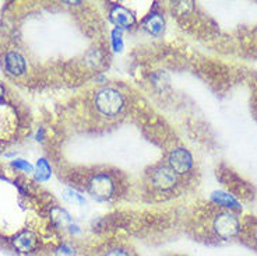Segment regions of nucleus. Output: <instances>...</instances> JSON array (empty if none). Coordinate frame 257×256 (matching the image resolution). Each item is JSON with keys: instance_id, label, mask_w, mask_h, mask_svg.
<instances>
[{"instance_id": "f3484780", "label": "nucleus", "mask_w": 257, "mask_h": 256, "mask_svg": "<svg viewBox=\"0 0 257 256\" xmlns=\"http://www.w3.org/2000/svg\"><path fill=\"white\" fill-rule=\"evenodd\" d=\"M105 256H130L127 250L122 249V248H115V249L108 250Z\"/></svg>"}, {"instance_id": "f257e3e1", "label": "nucleus", "mask_w": 257, "mask_h": 256, "mask_svg": "<svg viewBox=\"0 0 257 256\" xmlns=\"http://www.w3.org/2000/svg\"><path fill=\"white\" fill-rule=\"evenodd\" d=\"M94 101L96 109L105 116H116L124 107L123 96L112 87H103L96 91Z\"/></svg>"}, {"instance_id": "423d86ee", "label": "nucleus", "mask_w": 257, "mask_h": 256, "mask_svg": "<svg viewBox=\"0 0 257 256\" xmlns=\"http://www.w3.org/2000/svg\"><path fill=\"white\" fill-rule=\"evenodd\" d=\"M109 20L117 30H128L136 24V16L122 5H115L110 9Z\"/></svg>"}, {"instance_id": "f8f14e48", "label": "nucleus", "mask_w": 257, "mask_h": 256, "mask_svg": "<svg viewBox=\"0 0 257 256\" xmlns=\"http://www.w3.org/2000/svg\"><path fill=\"white\" fill-rule=\"evenodd\" d=\"M51 216L53 223L59 227H70L71 225L70 214L62 207H53L51 211Z\"/></svg>"}, {"instance_id": "0eeeda50", "label": "nucleus", "mask_w": 257, "mask_h": 256, "mask_svg": "<svg viewBox=\"0 0 257 256\" xmlns=\"http://www.w3.org/2000/svg\"><path fill=\"white\" fill-rule=\"evenodd\" d=\"M5 69L9 74L14 77L23 76L27 70L26 59L17 51L7 52L5 55Z\"/></svg>"}, {"instance_id": "20e7f679", "label": "nucleus", "mask_w": 257, "mask_h": 256, "mask_svg": "<svg viewBox=\"0 0 257 256\" xmlns=\"http://www.w3.org/2000/svg\"><path fill=\"white\" fill-rule=\"evenodd\" d=\"M168 166L174 171L176 175L187 174L193 166V157L189 150L183 147H178L172 150L168 155Z\"/></svg>"}, {"instance_id": "dca6fc26", "label": "nucleus", "mask_w": 257, "mask_h": 256, "mask_svg": "<svg viewBox=\"0 0 257 256\" xmlns=\"http://www.w3.org/2000/svg\"><path fill=\"white\" fill-rule=\"evenodd\" d=\"M58 256H74V249L69 245H62L58 250Z\"/></svg>"}, {"instance_id": "6e6552de", "label": "nucleus", "mask_w": 257, "mask_h": 256, "mask_svg": "<svg viewBox=\"0 0 257 256\" xmlns=\"http://www.w3.org/2000/svg\"><path fill=\"white\" fill-rule=\"evenodd\" d=\"M12 242H13V246L19 250L20 253L34 252V250L37 249V246H38V239L35 237V234L28 230L21 231L20 234H17L13 238Z\"/></svg>"}, {"instance_id": "a211bd4d", "label": "nucleus", "mask_w": 257, "mask_h": 256, "mask_svg": "<svg viewBox=\"0 0 257 256\" xmlns=\"http://www.w3.org/2000/svg\"><path fill=\"white\" fill-rule=\"evenodd\" d=\"M253 242L257 246V225L254 227V230H253Z\"/></svg>"}, {"instance_id": "7ed1b4c3", "label": "nucleus", "mask_w": 257, "mask_h": 256, "mask_svg": "<svg viewBox=\"0 0 257 256\" xmlns=\"http://www.w3.org/2000/svg\"><path fill=\"white\" fill-rule=\"evenodd\" d=\"M212 231L219 239H232L240 232V221L232 211H221L212 220Z\"/></svg>"}, {"instance_id": "2eb2a0df", "label": "nucleus", "mask_w": 257, "mask_h": 256, "mask_svg": "<svg viewBox=\"0 0 257 256\" xmlns=\"http://www.w3.org/2000/svg\"><path fill=\"white\" fill-rule=\"evenodd\" d=\"M12 165L14 168H17L20 171H23V173H27V174H31L34 173V166L26 160H21V158H17V160L12 161Z\"/></svg>"}, {"instance_id": "9d476101", "label": "nucleus", "mask_w": 257, "mask_h": 256, "mask_svg": "<svg viewBox=\"0 0 257 256\" xmlns=\"http://www.w3.org/2000/svg\"><path fill=\"white\" fill-rule=\"evenodd\" d=\"M52 168L46 158H39L37 161V166L34 169V178L38 182H45L51 178Z\"/></svg>"}, {"instance_id": "9b49d317", "label": "nucleus", "mask_w": 257, "mask_h": 256, "mask_svg": "<svg viewBox=\"0 0 257 256\" xmlns=\"http://www.w3.org/2000/svg\"><path fill=\"white\" fill-rule=\"evenodd\" d=\"M211 199L212 202H215L217 205L222 206V207H226V209H231V210H233V209H239L238 202L232 198L231 195H228V193L218 191V192L212 193Z\"/></svg>"}, {"instance_id": "1a4fd4ad", "label": "nucleus", "mask_w": 257, "mask_h": 256, "mask_svg": "<svg viewBox=\"0 0 257 256\" xmlns=\"http://www.w3.org/2000/svg\"><path fill=\"white\" fill-rule=\"evenodd\" d=\"M143 28L148 32V34H151V35H155V37H158L161 35L164 30H165V19H164V16L158 12H153V13H150L146 17V20L143 21Z\"/></svg>"}, {"instance_id": "39448f33", "label": "nucleus", "mask_w": 257, "mask_h": 256, "mask_svg": "<svg viewBox=\"0 0 257 256\" xmlns=\"http://www.w3.org/2000/svg\"><path fill=\"white\" fill-rule=\"evenodd\" d=\"M151 184L160 191H171L178 184V175L168 165H158L151 171Z\"/></svg>"}, {"instance_id": "ddd939ff", "label": "nucleus", "mask_w": 257, "mask_h": 256, "mask_svg": "<svg viewBox=\"0 0 257 256\" xmlns=\"http://www.w3.org/2000/svg\"><path fill=\"white\" fill-rule=\"evenodd\" d=\"M62 196L66 202H69V203H73V205H78V206H83L85 205V198H84L83 195H80L77 191H74V189H71V188H66L62 193Z\"/></svg>"}, {"instance_id": "4468645a", "label": "nucleus", "mask_w": 257, "mask_h": 256, "mask_svg": "<svg viewBox=\"0 0 257 256\" xmlns=\"http://www.w3.org/2000/svg\"><path fill=\"white\" fill-rule=\"evenodd\" d=\"M110 44L115 52H122L123 51V35L120 30L115 28L112 34H110Z\"/></svg>"}, {"instance_id": "6ab92c4d", "label": "nucleus", "mask_w": 257, "mask_h": 256, "mask_svg": "<svg viewBox=\"0 0 257 256\" xmlns=\"http://www.w3.org/2000/svg\"><path fill=\"white\" fill-rule=\"evenodd\" d=\"M5 93H6V90H5V87H3V84L0 83V100L5 97Z\"/></svg>"}, {"instance_id": "f03ea898", "label": "nucleus", "mask_w": 257, "mask_h": 256, "mask_svg": "<svg viewBox=\"0 0 257 256\" xmlns=\"http://www.w3.org/2000/svg\"><path fill=\"white\" fill-rule=\"evenodd\" d=\"M87 189L92 199L98 202H106L115 196L116 184L109 174L98 173L91 177Z\"/></svg>"}]
</instances>
